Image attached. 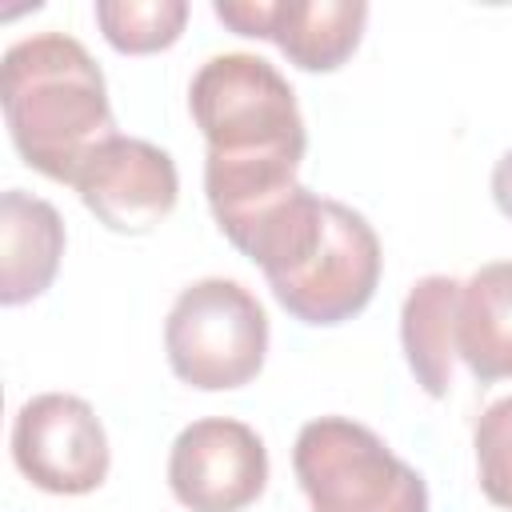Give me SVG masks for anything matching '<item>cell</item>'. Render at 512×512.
I'll return each mask as SVG.
<instances>
[{"label": "cell", "instance_id": "obj_6", "mask_svg": "<svg viewBox=\"0 0 512 512\" xmlns=\"http://www.w3.org/2000/svg\"><path fill=\"white\" fill-rule=\"evenodd\" d=\"M12 460L36 488L84 496L108 476V436L88 400L40 392L12 420Z\"/></svg>", "mask_w": 512, "mask_h": 512}, {"label": "cell", "instance_id": "obj_4", "mask_svg": "<svg viewBox=\"0 0 512 512\" xmlns=\"http://www.w3.org/2000/svg\"><path fill=\"white\" fill-rule=\"evenodd\" d=\"M164 348L184 384L200 392L244 388L264 368L268 316L244 284L208 276L176 296L164 324Z\"/></svg>", "mask_w": 512, "mask_h": 512}, {"label": "cell", "instance_id": "obj_15", "mask_svg": "<svg viewBox=\"0 0 512 512\" xmlns=\"http://www.w3.org/2000/svg\"><path fill=\"white\" fill-rule=\"evenodd\" d=\"M492 200H496V208L512 220V148L496 160V168H492Z\"/></svg>", "mask_w": 512, "mask_h": 512}, {"label": "cell", "instance_id": "obj_2", "mask_svg": "<svg viewBox=\"0 0 512 512\" xmlns=\"http://www.w3.org/2000/svg\"><path fill=\"white\" fill-rule=\"evenodd\" d=\"M0 104L24 164L60 184L116 136L104 72L68 32H36L4 52Z\"/></svg>", "mask_w": 512, "mask_h": 512}, {"label": "cell", "instance_id": "obj_13", "mask_svg": "<svg viewBox=\"0 0 512 512\" xmlns=\"http://www.w3.org/2000/svg\"><path fill=\"white\" fill-rule=\"evenodd\" d=\"M184 0H96V24L116 52L144 56L172 48L184 32Z\"/></svg>", "mask_w": 512, "mask_h": 512}, {"label": "cell", "instance_id": "obj_8", "mask_svg": "<svg viewBox=\"0 0 512 512\" xmlns=\"http://www.w3.org/2000/svg\"><path fill=\"white\" fill-rule=\"evenodd\" d=\"M72 188L104 228L144 236L172 216L180 176L164 148L116 132L80 164Z\"/></svg>", "mask_w": 512, "mask_h": 512}, {"label": "cell", "instance_id": "obj_12", "mask_svg": "<svg viewBox=\"0 0 512 512\" xmlns=\"http://www.w3.org/2000/svg\"><path fill=\"white\" fill-rule=\"evenodd\" d=\"M456 308H460V280L452 276L416 280L400 308V344L416 384L428 396H448L452 388Z\"/></svg>", "mask_w": 512, "mask_h": 512}, {"label": "cell", "instance_id": "obj_10", "mask_svg": "<svg viewBox=\"0 0 512 512\" xmlns=\"http://www.w3.org/2000/svg\"><path fill=\"white\" fill-rule=\"evenodd\" d=\"M64 256V220L60 212L28 196L20 188H8L0 196V304L16 308L36 300Z\"/></svg>", "mask_w": 512, "mask_h": 512}, {"label": "cell", "instance_id": "obj_1", "mask_svg": "<svg viewBox=\"0 0 512 512\" xmlns=\"http://www.w3.org/2000/svg\"><path fill=\"white\" fill-rule=\"evenodd\" d=\"M188 108L208 140L204 192L220 232L236 244L292 188L308 148L292 84L252 52H224L200 64Z\"/></svg>", "mask_w": 512, "mask_h": 512}, {"label": "cell", "instance_id": "obj_11", "mask_svg": "<svg viewBox=\"0 0 512 512\" xmlns=\"http://www.w3.org/2000/svg\"><path fill=\"white\" fill-rule=\"evenodd\" d=\"M456 352L480 384L512 380V260H492L460 284Z\"/></svg>", "mask_w": 512, "mask_h": 512}, {"label": "cell", "instance_id": "obj_3", "mask_svg": "<svg viewBox=\"0 0 512 512\" xmlns=\"http://www.w3.org/2000/svg\"><path fill=\"white\" fill-rule=\"evenodd\" d=\"M292 468L312 512H428L424 476L348 416L308 420Z\"/></svg>", "mask_w": 512, "mask_h": 512}, {"label": "cell", "instance_id": "obj_14", "mask_svg": "<svg viewBox=\"0 0 512 512\" xmlns=\"http://www.w3.org/2000/svg\"><path fill=\"white\" fill-rule=\"evenodd\" d=\"M480 492L496 508H512V396L488 404L472 432Z\"/></svg>", "mask_w": 512, "mask_h": 512}, {"label": "cell", "instance_id": "obj_7", "mask_svg": "<svg viewBox=\"0 0 512 512\" xmlns=\"http://www.w3.org/2000/svg\"><path fill=\"white\" fill-rule=\"evenodd\" d=\"M168 484L188 512H240L268 484V448L240 420H192L172 440Z\"/></svg>", "mask_w": 512, "mask_h": 512}, {"label": "cell", "instance_id": "obj_5", "mask_svg": "<svg viewBox=\"0 0 512 512\" xmlns=\"http://www.w3.org/2000/svg\"><path fill=\"white\" fill-rule=\"evenodd\" d=\"M376 284H380V240L372 224L340 200H324V224L316 244L288 272L268 280L280 308L316 328L344 324L356 312H364Z\"/></svg>", "mask_w": 512, "mask_h": 512}, {"label": "cell", "instance_id": "obj_9", "mask_svg": "<svg viewBox=\"0 0 512 512\" xmlns=\"http://www.w3.org/2000/svg\"><path fill=\"white\" fill-rule=\"evenodd\" d=\"M212 12L240 36L272 40L304 72H336L368 24L364 0H216Z\"/></svg>", "mask_w": 512, "mask_h": 512}]
</instances>
